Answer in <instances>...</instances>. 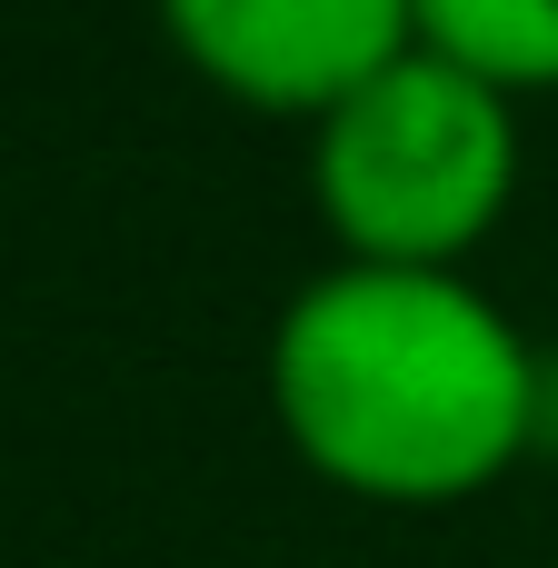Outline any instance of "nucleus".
Listing matches in <instances>:
<instances>
[{"label": "nucleus", "instance_id": "obj_4", "mask_svg": "<svg viewBox=\"0 0 558 568\" xmlns=\"http://www.w3.org/2000/svg\"><path fill=\"white\" fill-rule=\"evenodd\" d=\"M419 40L479 70L489 90L558 80V0H419Z\"/></svg>", "mask_w": 558, "mask_h": 568}, {"label": "nucleus", "instance_id": "obj_1", "mask_svg": "<svg viewBox=\"0 0 558 568\" xmlns=\"http://www.w3.org/2000/svg\"><path fill=\"white\" fill-rule=\"evenodd\" d=\"M270 399L290 449L379 509L489 489L539 429V359L459 270H319L270 329Z\"/></svg>", "mask_w": 558, "mask_h": 568}, {"label": "nucleus", "instance_id": "obj_2", "mask_svg": "<svg viewBox=\"0 0 558 568\" xmlns=\"http://www.w3.org/2000/svg\"><path fill=\"white\" fill-rule=\"evenodd\" d=\"M310 190L349 260L369 270H459L509 190H519V120L509 90L459 70L449 50H409L379 80H359L310 150Z\"/></svg>", "mask_w": 558, "mask_h": 568}, {"label": "nucleus", "instance_id": "obj_3", "mask_svg": "<svg viewBox=\"0 0 558 568\" xmlns=\"http://www.w3.org/2000/svg\"><path fill=\"white\" fill-rule=\"evenodd\" d=\"M160 20L210 90L280 120H329L419 50V0H160Z\"/></svg>", "mask_w": 558, "mask_h": 568}]
</instances>
